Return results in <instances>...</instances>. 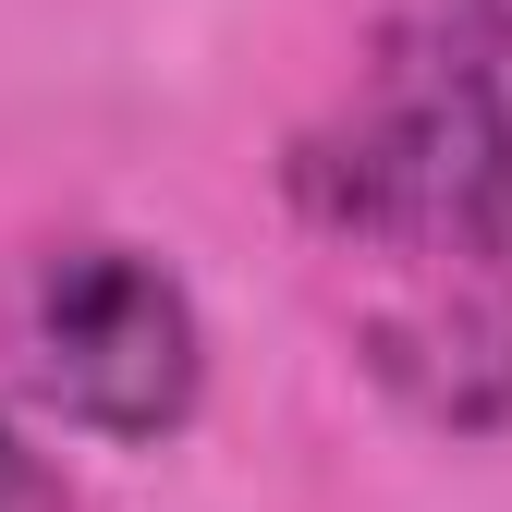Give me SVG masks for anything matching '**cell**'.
Listing matches in <instances>:
<instances>
[{"mask_svg":"<svg viewBox=\"0 0 512 512\" xmlns=\"http://www.w3.org/2000/svg\"><path fill=\"white\" fill-rule=\"evenodd\" d=\"M293 220L366 269L354 342L427 427H512V86L452 13H403L293 135Z\"/></svg>","mask_w":512,"mask_h":512,"instance_id":"cell-1","label":"cell"},{"mask_svg":"<svg viewBox=\"0 0 512 512\" xmlns=\"http://www.w3.org/2000/svg\"><path fill=\"white\" fill-rule=\"evenodd\" d=\"M25 391L86 439H171L208 391V330L147 244H49L13 305Z\"/></svg>","mask_w":512,"mask_h":512,"instance_id":"cell-2","label":"cell"},{"mask_svg":"<svg viewBox=\"0 0 512 512\" xmlns=\"http://www.w3.org/2000/svg\"><path fill=\"white\" fill-rule=\"evenodd\" d=\"M0 512H74V500H61V476L25 452V427H13V415H0Z\"/></svg>","mask_w":512,"mask_h":512,"instance_id":"cell-3","label":"cell"},{"mask_svg":"<svg viewBox=\"0 0 512 512\" xmlns=\"http://www.w3.org/2000/svg\"><path fill=\"white\" fill-rule=\"evenodd\" d=\"M439 13H452V25H464L488 61H512V0H439Z\"/></svg>","mask_w":512,"mask_h":512,"instance_id":"cell-4","label":"cell"}]
</instances>
